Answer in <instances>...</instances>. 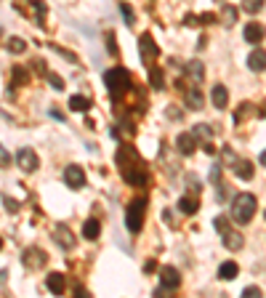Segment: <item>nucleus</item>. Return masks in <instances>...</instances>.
<instances>
[{
	"mask_svg": "<svg viewBox=\"0 0 266 298\" xmlns=\"http://www.w3.org/2000/svg\"><path fill=\"white\" fill-rule=\"evenodd\" d=\"M104 83H107V91H109V96H112V99H120L125 91H131V88H133L128 69H123V67L107 69V75H104Z\"/></svg>",
	"mask_w": 266,
	"mask_h": 298,
	"instance_id": "nucleus-1",
	"label": "nucleus"
},
{
	"mask_svg": "<svg viewBox=\"0 0 266 298\" xmlns=\"http://www.w3.org/2000/svg\"><path fill=\"white\" fill-rule=\"evenodd\" d=\"M256 205H258V202H256V197H253V195H248V192L237 195L232 200V219L245 226L253 216H256Z\"/></svg>",
	"mask_w": 266,
	"mask_h": 298,
	"instance_id": "nucleus-2",
	"label": "nucleus"
},
{
	"mask_svg": "<svg viewBox=\"0 0 266 298\" xmlns=\"http://www.w3.org/2000/svg\"><path fill=\"white\" fill-rule=\"evenodd\" d=\"M213 226L218 229V234H221V240L229 250H242V245H245V237H242V232H237L232 224H229V219L224 216H216L213 219Z\"/></svg>",
	"mask_w": 266,
	"mask_h": 298,
	"instance_id": "nucleus-3",
	"label": "nucleus"
},
{
	"mask_svg": "<svg viewBox=\"0 0 266 298\" xmlns=\"http://www.w3.org/2000/svg\"><path fill=\"white\" fill-rule=\"evenodd\" d=\"M144 213H146V200L144 197H136L131 205H128V213H125V224H128V232L138 234L144 226Z\"/></svg>",
	"mask_w": 266,
	"mask_h": 298,
	"instance_id": "nucleus-4",
	"label": "nucleus"
},
{
	"mask_svg": "<svg viewBox=\"0 0 266 298\" xmlns=\"http://www.w3.org/2000/svg\"><path fill=\"white\" fill-rule=\"evenodd\" d=\"M138 53H141V62L146 64V67H152V62L160 56V48H157V43L152 40V35H141L138 38Z\"/></svg>",
	"mask_w": 266,
	"mask_h": 298,
	"instance_id": "nucleus-5",
	"label": "nucleus"
},
{
	"mask_svg": "<svg viewBox=\"0 0 266 298\" xmlns=\"http://www.w3.org/2000/svg\"><path fill=\"white\" fill-rule=\"evenodd\" d=\"M123 178H125V184H131V186H146L149 184V173L144 171V165L138 162V165H128V168H123Z\"/></svg>",
	"mask_w": 266,
	"mask_h": 298,
	"instance_id": "nucleus-6",
	"label": "nucleus"
},
{
	"mask_svg": "<svg viewBox=\"0 0 266 298\" xmlns=\"http://www.w3.org/2000/svg\"><path fill=\"white\" fill-rule=\"evenodd\" d=\"M16 165L24 173H35L40 168V160H38V154H35L29 147H24V149H19V154H16Z\"/></svg>",
	"mask_w": 266,
	"mask_h": 298,
	"instance_id": "nucleus-7",
	"label": "nucleus"
},
{
	"mask_svg": "<svg viewBox=\"0 0 266 298\" xmlns=\"http://www.w3.org/2000/svg\"><path fill=\"white\" fill-rule=\"evenodd\" d=\"M45 261H48V256H45L40 248H27L24 253H21V264L27 269H40V266H45Z\"/></svg>",
	"mask_w": 266,
	"mask_h": 298,
	"instance_id": "nucleus-8",
	"label": "nucleus"
},
{
	"mask_svg": "<svg viewBox=\"0 0 266 298\" xmlns=\"http://www.w3.org/2000/svg\"><path fill=\"white\" fill-rule=\"evenodd\" d=\"M64 181L69 189H83L85 186V171L80 168V165H69L64 171Z\"/></svg>",
	"mask_w": 266,
	"mask_h": 298,
	"instance_id": "nucleus-9",
	"label": "nucleus"
},
{
	"mask_svg": "<svg viewBox=\"0 0 266 298\" xmlns=\"http://www.w3.org/2000/svg\"><path fill=\"white\" fill-rule=\"evenodd\" d=\"M160 285H163V290H176L179 285H181V274L173 269V266H163L160 269Z\"/></svg>",
	"mask_w": 266,
	"mask_h": 298,
	"instance_id": "nucleus-10",
	"label": "nucleus"
},
{
	"mask_svg": "<svg viewBox=\"0 0 266 298\" xmlns=\"http://www.w3.org/2000/svg\"><path fill=\"white\" fill-rule=\"evenodd\" d=\"M53 240L59 242L64 250H72V248H75V234L69 232L67 224H56V226H53Z\"/></svg>",
	"mask_w": 266,
	"mask_h": 298,
	"instance_id": "nucleus-11",
	"label": "nucleus"
},
{
	"mask_svg": "<svg viewBox=\"0 0 266 298\" xmlns=\"http://www.w3.org/2000/svg\"><path fill=\"white\" fill-rule=\"evenodd\" d=\"M138 162H141V157H138V152L133 147L125 144V147L117 149V165H120V171L128 168V165H138Z\"/></svg>",
	"mask_w": 266,
	"mask_h": 298,
	"instance_id": "nucleus-12",
	"label": "nucleus"
},
{
	"mask_svg": "<svg viewBox=\"0 0 266 298\" xmlns=\"http://www.w3.org/2000/svg\"><path fill=\"white\" fill-rule=\"evenodd\" d=\"M242 38H245V43L258 45V43L266 38V30L258 24V21H250V24H245V32H242Z\"/></svg>",
	"mask_w": 266,
	"mask_h": 298,
	"instance_id": "nucleus-13",
	"label": "nucleus"
},
{
	"mask_svg": "<svg viewBox=\"0 0 266 298\" xmlns=\"http://www.w3.org/2000/svg\"><path fill=\"white\" fill-rule=\"evenodd\" d=\"M45 288H48L53 295H62L67 290V282H64V274L62 272H51L48 277H45Z\"/></svg>",
	"mask_w": 266,
	"mask_h": 298,
	"instance_id": "nucleus-14",
	"label": "nucleus"
},
{
	"mask_svg": "<svg viewBox=\"0 0 266 298\" xmlns=\"http://www.w3.org/2000/svg\"><path fill=\"white\" fill-rule=\"evenodd\" d=\"M194 147H197V139H194V133H179V139H176V149L181 152V154H194Z\"/></svg>",
	"mask_w": 266,
	"mask_h": 298,
	"instance_id": "nucleus-15",
	"label": "nucleus"
},
{
	"mask_svg": "<svg viewBox=\"0 0 266 298\" xmlns=\"http://www.w3.org/2000/svg\"><path fill=\"white\" fill-rule=\"evenodd\" d=\"M248 67L253 69V72H263L266 69V51L263 48H256L250 56H248Z\"/></svg>",
	"mask_w": 266,
	"mask_h": 298,
	"instance_id": "nucleus-16",
	"label": "nucleus"
},
{
	"mask_svg": "<svg viewBox=\"0 0 266 298\" xmlns=\"http://www.w3.org/2000/svg\"><path fill=\"white\" fill-rule=\"evenodd\" d=\"M179 210L184 213V216H194V213L200 210V200H197V195L181 197V200H179Z\"/></svg>",
	"mask_w": 266,
	"mask_h": 298,
	"instance_id": "nucleus-17",
	"label": "nucleus"
},
{
	"mask_svg": "<svg viewBox=\"0 0 266 298\" xmlns=\"http://www.w3.org/2000/svg\"><path fill=\"white\" fill-rule=\"evenodd\" d=\"M232 168H234V173L242 178V181H250L253 173H256V171H253V162H248V160H237V157H234V162H232Z\"/></svg>",
	"mask_w": 266,
	"mask_h": 298,
	"instance_id": "nucleus-18",
	"label": "nucleus"
},
{
	"mask_svg": "<svg viewBox=\"0 0 266 298\" xmlns=\"http://www.w3.org/2000/svg\"><path fill=\"white\" fill-rule=\"evenodd\" d=\"M211 101H213L216 110H224V106L229 104V91H226L224 86H216L213 93H211Z\"/></svg>",
	"mask_w": 266,
	"mask_h": 298,
	"instance_id": "nucleus-19",
	"label": "nucleus"
},
{
	"mask_svg": "<svg viewBox=\"0 0 266 298\" xmlns=\"http://www.w3.org/2000/svg\"><path fill=\"white\" fill-rule=\"evenodd\" d=\"M187 75H189V80L197 86V83H202V77H205V67H202V62H189L187 64Z\"/></svg>",
	"mask_w": 266,
	"mask_h": 298,
	"instance_id": "nucleus-20",
	"label": "nucleus"
},
{
	"mask_svg": "<svg viewBox=\"0 0 266 298\" xmlns=\"http://www.w3.org/2000/svg\"><path fill=\"white\" fill-rule=\"evenodd\" d=\"M99 234H101V224L96 219H88L83 224V237L85 240H99Z\"/></svg>",
	"mask_w": 266,
	"mask_h": 298,
	"instance_id": "nucleus-21",
	"label": "nucleus"
},
{
	"mask_svg": "<svg viewBox=\"0 0 266 298\" xmlns=\"http://www.w3.org/2000/svg\"><path fill=\"white\" fill-rule=\"evenodd\" d=\"M237 272H240V266L234 264V261H224V264L218 266V277L221 280H234Z\"/></svg>",
	"mask_w": 266,
	"mask_h": 298,
	"instance_id": "nucleus-22",
	"label": "nucleus"
},
{
	"mask_svg": "<svg viewBox=\"0 0 266 298\" xmlns=\"http://www.w3.org/2000/svg\"><path fill=\"white\" fill-rule=\"evenodd\" d=\"M149 86H152L155 91H163L165 88V75L160 72V69H155V67H149Z\"/></svg>",
	"mask_w": 266,
	"mask_h": 298,
	"instance_id": "nucleus-23",
	"label": "nucleus"
},
{
	"mask_svg": "<svg viewBox=\"0 0 266 298\" xmlns=\"http://www.w3.org/2000/svg\"><path fill=\"white\" fill-rule=\"evenodd\" d=\"M69 110H72V112H91V99L72 96V99H69Z\"/></svg>",
	"mask_w": 266,
	"mask_h": 298,
	"instance_id": "nucleus-24",
	"label": "nucleus"
},
{
	"mask_svg": "<svg viewBox=\"0 0 266 298\" xmlns=\"http://www.w3.org/2000/svg\"><path fill=\"white\" fill-rule=\"evenodd\" d=\"M187 104H189V110H200L202 106V91L200 88L187 91Z\"/></svg>",
	"mask_w": 266,
	"mask_h": 298,
	"instance_id": "nucleus-25",
	"label": "nucleus"
},
{
	"mask_svg": "<svg viewBox=\"0 0 266 298\" xmlns=\"http://www.w3.org/2000/svg\"><path fill=\"white\" fill-rule=\"evenodd\" d=\"M221 21L226 27H232L234 21H237V8L234 6H224V11H221Z\"/></svg>",
	"mask_w": 266,
	"mask_h": 298,
	"instance_id": "nucleus-26",
	"label": "nucleus"
},
{
	"mask_svg": "<svg viewBox=\"0 0 266 298\" xmlns=\"http://www.w3.org/2000/svg\"><path fill=\"white\" fill-rule=\"evenodd\" d=\"M6 48H8L11 53H24V51H27V43L21 40V38H11V40L6 43Z\"/></svg>",
	"mask_w": 266,
	"mask_h": 298,
	"instance_id": "nucleus-27",
	"label": "nucleus"
},
{
	"mask_svg": "<svg viewBox=\"0 0 266 298\" xmlns=\"http://www.w3.org/2000/svg\"><path fill=\"white\" fill-rule=\"evenodd\" d=\"M266 0H242V8L248 11V14H258V11L263 8Z\"/></svg>",
	"mask_w": 266,
	"mask_h": 298,
	"instance_id": "nucleus-28",
	"label": "nucleus"
},
{
	"mask_svg": "<svg viewBox=\"0 0 266 298\" xmlns=\"http://www.w3.org/2000/svg\"><path fill=\"white\" fill-rule=\"evenodd\" d=\"M120 11H123V16H125V24L133 27V24H136V14H133V8H131L128 3H120Z\"/></svg>",
	"mask_w": 266,
	"mask_h": 298,
	"instance_id": "nucleus-29",
	"label": "nucleus"
},
{
	"mask_svg": "<svg viewBox=\"0 0 266 298\" xmlns=\"http://www.w3.org/2000/svg\"><path fill=\"white\" fill-rule=\"evenodd\" d=\"M32 8H35V19H38V24H43L45 21V3H40V0H32Z\"/></svg>",
	"mask_w": 266,
	"mask_h": 298,
	"instance_id": "nucleus-30",
	"label": "nucleus"
},
{
	"mask_svg": "<svg viewBox=\"0 0 266 298\" xmlns=\"http://www.w3.org/2000/svg\"><path fill=\"white\" fill-rule=\"evenodd\" d=\"M48 83H51V88H56V91H64V80H62L59 75L48 72Z\"/></svg>",
	"mask_w": 266,
	"mask_h": 298,
	"instance_id": "nucleus-31",
	"label": "nucleus"
},
{
	"mask_svg": "<svg viewBox=\"0 0 266 298\" xmlns=\"http://www.w3.org/2000/svg\"><path fill=\"white\" fill-rule=\"evenodd\" d=\"M192 133H194V139H208V136H211V128H208V125H194Z\"/></svg>",
	"mask_w": 266,
	"mask_h": 298,
	"instance_id": "nucleus-32",
	"label": "nucleus"
},
{
	"mask_svg": "<svg viewBox=\"0 0 266 298\" xmlns=\"http://www.w3.org/2000/svg\"><path fill=\"white\" fill-rule=\"evenodd\" d=\"M104 38H107V51H109L112 56H117V45H114V32H107Z\"/></svg>",
	"mask_w": 266,
	"mask_h": 298,
	"instance_id": "nucleus-33",
	"label": "nucleus"
},
{
	"mask_svg": "<svg viewBox=\"0 0 266 298\" xmlns=\"http://www.w3.org/2000/svg\"><path fill=\"white\" fill-rule=\"evenodd\" d=\"M8 165H11V154L6 152L3 144H0V168H8Z\"/></svg>",
	"mask_w": 266,
	"mask_h": 298,
	"instance_id": "nucleus-34",
	"label": "nucleus"
},
{
	"mask_svg": "<svg viewBox=\"0 0 266 298\" xmlns=\"http://www.w3.org/2000/svg\"><path fill=\"white\" fill-rule=\"evenodd\" d=\"M14 77H16L19 83H27V80H29V75H27L24 67H14Z\"/></svg>",
	"mask_w": 266,
	"mask_h": 298,
	"instance_id": "nucleus-35",
	"label": "nucleus"
},
{
	"mask_svg": "<svg viewBox=\"0 0 266 298\" xmlns=\"http://www.w3.org/2000/svg\"><path fill=\"white\" fill-rule=\"evenodd\" d=\"M242 295H248V298H258V295H261V288H256V285H250V288L242 290Z\"/></svg>",
	"mask_w": 266,
	"mask_h": 298,
	"instance_id": "nucleus-36",
	"label": "nucleus"
},
{
	"mask_svg": "<svg viewBox=\"0 0 266 298\" xmlns=\"http://www.w3.org/2000/svg\"><path fill=\"white\" fill-rule=\"evenodd\" d=\"M213 21H216L213 14H202V16H197V24H213Z\"/></svg>",
	"mask_w": 266,
	"mask_h": 298,
	"instance_id": "nucleus-37",
	"label": "nucleus"
},
{
	"mask_svg": "<svg viewBox=\"0 0 266 298\" xmlns=\"http://www.w3.org/2000/svg\"><path fill=\"white\" fill-rule=\"evenodd\" d=\"M3 202H6V208H8L11 213H14V210H19V202H16V200H11V197H3Z\"/></svg>",
	"mask_w": 266,
	"mask_h": 298,
	"instance_id": "nucleus-38",
	"label": "nucleus"
},
{
	"mask_svg": "<svg viewBox=\"0 0 266 298\" xmlns=\"http://www.w3.org/2000/svg\"><path fill=\"white\" fill-rule=\"evenodd\" d=\"M258 160H261V165H263V168H266V149L261 152V157H258Z\"/></svg>",
	"mask_w": 266,
	"mask_h": 298,
	"instance_id": "nucleus-39",
	"label": "nucleus"
},
{
	"mask_svg": "<svg viewBox=\"0 0 266 298\" xmlns=\"http://www.w3.org/2000/svg\"><path fill=\"white\" fill-rule=\"evenodd\" d=\"M261 117H266V101L261 104Z\"/></svg>",
	"mask_w": 266,
	"mask_h": 298,
	"instance_id": "nucleus-40",
	"label": "nucleus"
},
{
	"mask_svg": "<svg viewBox=\"0 0 266 298\" xmlns=\"http://www.w3.org/2000/svg\"><path fill=\"white\" fill-rule=\"evenodd\" d=\"M0 248H3V240H0Z\"/></svg>",
	"mask_w": 266,
	"mask_h": 298,
	"instance_id": "nucleus-41",
	"label": "nucleus"
}]
</instances>
